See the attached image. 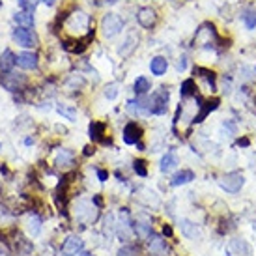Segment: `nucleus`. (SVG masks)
<instances>
[{
	"label": "nucleus",
	"mask_w": 256,
	"mask_h": 256,
	"mask_svg": "<svg viewBox=\"0 0 256 256\" xmlns=\"http://www.w3.org/2000/svg\"><path fill=\"white\" fill-rule=\"evenodd\" d=\"M118 96V83H110L105 88V98L107 99H114Z\"/></svg>",
	"instance_id": "29"
},
{
	"label": "nucleus",
	"mask_w": 256,
	"mask_h": 256,
	"mask_svg": "<svg viewBox=\"0 0 256 256\" xmlns=\"http://www.w3.org/2000/svg\"><path fill=\"white\" fill-rule=\"evenodd\" d=\"M169 105V92L167 90H159L157 94H154V98L150 99V112L154 114H165Z\"/></svg>",
	"instance_id": "6"
},
{
	"label": "nucleus",
	"mask_w": 256,
	"mask_h": 256,
	"mask_svg": "<svg viewBox=\"0 0 256 256\" xmlns=\"http://www.w3.org/2000/svg\"><path fill=\"white\" fill-rule=\"evenodd\" d=\"M140 137H142V129L135 122H129L123 127V140H125V144H137L140 140Z\"/></svg>",
	"instance_id": "10"
},
{
	"label": "nucleus",
	"mask_w": 256,
	"mask_h": 256,
	"mask_svg": "<svg viewBox=\"0 0 256 256\" xmlns=\"http://www.w3.org/2000/svg\"><path fill=\"white\" fill-rule=\"evenodd\" d=\"M187 68V58L183 56V58H180V62H178V71H183Z\"/></svg>",
	"instance_id": "33"
},
{
	"label": "nucleus",
	"mask_w": 256,
	"mask_h": 256,
	"mask_svg": "<svg viewBox=\"0 0 256 256\" xmlns=\"http://www.w3.org/2000/svg\"><path fill=\"white\" fill-rule=\"evenodd\" d=\"M123 28V21L120 15L116 13H107L103 19H101V30H103V36L105 37H114L116 34H120Z\"/></svg>",
	"instance_id": "2"
},
{
	"label": "nucleus",
	"mask_w": 256,
	"mask_h": 256,
	"mask_svg": "<svg viewBox=\"0 0 256 256\" xmlns=\"http://www.w3.org/2000/svg\"><path fill=\"white\" fill-rule=\"evenodd\" d=\"M219 183L226 193H239L241 187H243V183H245V178L239 174V172H230V174L222 176V178L219 180Z\"/></svg>",
	"instance_id": "3"
},
{
	"label": "nucleus",
	"mask_w": 256,
	"mask_h": 256,
	"mask_svg": "<svg viewBox=\"0 0 256 256\" xmlns=\"http://www.w3.org/2000/svg\"><path fill=\"white\" fill-rule=\"evenodd\" d=\"M19 8L23 10V12H34V8H36V0H19Z\"/></svg>",
	"instance_id": "30"
},
{
	"label": "nucleus",
	"mask_w": 256,
	"mask_h": 256,
	"mask_svg": "<svg viewBox=\"0 0 256 256\" xmlns=\"http://www.w3.org/2000/svg\"><path fill=\"white\" fill-rule=\"evenodd\" d=\"M247 144H249V140H247V138H243V140L239 138V146H247Z\"/></svg>",
	"instance_id": "36"
},
{
	"label": "nucleus",
	"mask_w": 256,
	"mask_h": 256,
	"mask_svg": "<svg viewBox=\"0 0 256 256\" xmlns=\"http://www.w3.org/2000/svg\"><path fill=\"white\" fill-rule=\"evenodd\" d=\"M137 21L138 25L144 26V28H152V26L157 23V15L152 8H140L137 13Z\"/></svg>",
	"instance_id": "9"
},
{
	"label": "nucleus",
	"mask_w": 256,
	"mask_h": 256,
	"mask_svg": "<svg viewBox=\"0 0 256 256\" xmlns=\"http://www.w3.org/2000/svg\"><path fill=\"white\" fill-rule=\"evenodd\" d=\"M135 172H137V174H138V176H142V178H144V176H148V171H146V163H144V161H135Z\"/></svg>",
	"instance_id": "31"
},
{
	"label": "nucleus",
	"mask_w": 256,
	"mask_h": 256,
	"mask_svg": "<svg viewBox=\"0 0 256 256\" xmlns=\"http://www.w3.org/2000/svg\"><path fill=\"white\" fill-rule=\"evenodd\" d=\"M163 234H165V236H172V228L165 224V228H163Z\"/></svg>",
	"instance_id": "34"
},
{
	"label": "nucleus",
	"mask_w": 256,
	"mask_h": 256,
	"mask_svg": "<svg viewBox=\"0 0 256 256\" xmlns=\"http://www.w3.org/2000/svg\"><path fill=\"white\" fill-rule=\"evenodd\" d=\"M135 230L138 232L140 236L146 238V236H150V232H152V224H150V222H137V224H135Z\"/></svg>",
	"instance_id": "28"
},
{
	"label": "nucleus",
	"mask_w": 256,
	"mask_h": 256,
	"mask_svg": "<svg viewBox=\"0 0 256 256\" xmlns=\"http://www.w3.org/2000/svg\"><path fill=\"white\" fill-rule=\"evenodd\" d=\"M58 112L62 116H66L68 120H71V122H75V118H77V110L73 107H68V105H58Z\"/></svg>",
	"instance_id": "27"
},
{
	"label": "nucleus",
	"mask_w": 256,
	"mask_h": 256,
	"mask_svg": "<svg viewBox=\"0 0 256 256\" xmlns=\"http://www.w3.org/2000/svg\"><path fill=\"white\" fill-rule=\"evenodd\" d=\"M167 68H169V62H167V58H163V56H155L154 60L150 62V69H152V73L157 75V77L167 73Z\"/></svg>",
	"instance_id": "14"
},
{
	"label": "nucleus",
	"mask_w": 256,
	"mask_h": 256,
	"mask_svg": "<svg viewBox=\"0 0 256 256\" xmlns=\"http://www.w3.org/2000/svg\"><path fill=\"white\" fill-rule=\"evenodd\" d=\"M13 39L17 41V45L25 47V49H32L36 47L37 39H36V34L32 30H28L26 26H19L13 30Z\"/></svg>",
	"instance_id": "4"
},
{
	"label": "nucleus",
	"mask_w": 256,
	"mask_h": 256,
	"mask_svg": "<svg viewBox=\"0 0 256 256\" xmlns=\"http://www.w3.org/2000/svg\"><path fill=\"white\" fill-rule=\"evenodd\" d=\"M0 256H10V255H8V251H6V249H2V251H0Z\"/></svg>",
	"instance_id": "37"
},
{
	"label": "nucleus",
	"mask_w": 256,
	"mask_h": 256,
	"mask_svg": "<svg viewBox=\"0 0 256 256\" xmlns=\"http://www.w3.org/2000/svg\"><path fill=\"white\" fill-rule=\"evenodd\" d=\"M13 19H15V23L21 26H34V15L30 12H19L13 15Z\"/></svg>",
	"instance_id": "20"
},
{
	"label": "nucleus",
	"mask_w": 256,
	"mask_h": 256,
	"mask_svg": "<svg viewBox=\"0 0 256 256\" xmlns=\"http://www.w3.org/2000/svg\"><path fill=\"white\" fill-rule=\"evenodd\" d=\"M137 43H138V36H137V34H129L127 39L123 41V45L120 47V54H122V56H129V54L133 52Z\"/></svg>",
	"instance_id": "16"
},
{
	"label": "nucleus",
	"mask_w": 256,
	"mask_h": 256,
	"mask_svg": "<svg viewBox=\"0 0 256 256\" xmlns=\"http://www.w3.org/2000/svg\"><path fill=\"white\" fill-rule=\"evenodd\" d=\"M41 2H43V4H47V6H52L56 0H41Z\"/></svg>",
	"instance_id": "35"
},
{
	"label": "nucleus",
	"mask_w": 256,
	"mask_h": 256,
	"mask_svg": "<svg viewBox=\"0 0 256 256\" xmlns=\"http://www.w3.org/2000/svg\"><path fill=\"white\" fill-rule=\"evenodd\" d=\"M17 66L23 69H36L37 54L36 52H19L17 54Z\"/></svg>",
	"instance_id": "11"
},
{
	"label": "nucleus",
	"mask_w": 256,
	"mask_h": 256,
	"mask_svg": "<svg viewBox=\"0 0 256 256\" xmlns=\"http://www.w3.org/2000/svg\"><path fill=\"white\" fill-rule=\"evenodd\" d=\"M103 2H105V4H116L118 0H103Z\"/></svg>",
	"instance_id": "38"
},
{
	"label": "nucleus",
	"mask_w": 256,
	"mask_h": 256,
	"mask_svg": "<svg viewBox=\"0 0 256 256\" xmlns=\"http://www.w3.org/2000/svg\"><path fill=\"white\" fill-rule=\"evenodd\" d=\"M98 178H99V182H105V180L109 178V172L103 171V169H99V171H98Z\"/></svg>",
	"instance_id": "32"
},
{
	"label": "nucleus",
	"mask_w": 256,
	"mask_h": 256,
	"mask_svg": "<svg viewBox=\"0 0 256 256\" xmlns=\"http://www.w3.org/2000/svg\"><path fill=\"white\" fill-rule=\"evenodd\" d=\"M25 83H26V79L21 73H12V71H8L6 75L0 77V85L4 86L6 90H10V92L21 90V88L25 86Z\"/></svg>",
	"instance_id": "5"
},
{
	"label": "nucleus",
	"mask_w": 256,
	"mask_h": 256,
	"mask_svg": "<svg viewBox=\"0 0 256 256\" xmlns=\"http://www.w3.org/2000/svg\"><path fill=\"white\" fill-rule=\"evenodd\" d=\"M178 167V157L172 154V152H169L165 157L161 159V172H171L174 171Z\"/></svg>",
	"instance_id": "17"
},
{
	"label": "nucleus",
	"mask_w": 256,
	"mask_h": 256,
	"mask_svg": "<svg viewBox=\"0 0 256 256\" xmlns=\"http://www.w3.org/2000/svg\"><path fill=\"white\" fill-rule=\"evenodd\" d=\"M217 105H219V101L217 99H213V101H209V103H206V105H202V110H200V114H196L195 116V122L196 123H200L204 118H206L207 114L211 112V110H215L217 109Z\"/></svg>",
	"instance_id": "21"
},
{
	"label": "nucleus",
	"mask_w": 256,
	"mask_h": 256,
	"mask_svg": "<svg viewBox=\"0 0 256 256\" xmlns=\"http://www.w3.org/2000/svg\"><path fill=\"white\" fill-rule=\"evenodd\" d=\"M85 249V241L79 236H69L62 245V255L64 256H79Z\"/></svg>",
	"instance_id": "7"
},
{
	"label": "nucleus",
	"mask_w": 256,
	"mask_h": 256,
	"mask_svg": "<svg viewBox=\"0 0 256 256\" xmlns=\"http://www.w3.org/2000/svg\"><path fill=\"white\" fill-rule=\"evenodd\" d=\"M228 256H251V245L245 239H230L226 245Z\"/></svg>",
	"instance_id": "8"
},
{
	"label": "nucleus",
	"mask_w": 256,
	"mask_h": 256,
	"mask_svg": "<svg viewBox=\"0 0 256 256\" xmlns=\"http://www.w3.org/2000/svg\"><path fill=\"white\" fill-rule=\"evenodd\" d=\"M79 256H92V255H79Z\"/></svg>",
	"instance_id": "39"
},
{
	"label": "nucleus",
	"mask_w": 256,
	"mask_h": 256,
	"mask_svg": "<svg viewBox=\"0 0 256 256\" xmlns=\"http://www.w3.org/2000/svg\"><path fill=\"white\" fill-rule=\"evenodd\" d=\"M180 228H182L183 232V236L185 238H189V239H196L198 238V226H196L195 222H191V221H180Z\"/></svg>",
	"instance_id": "15"
},
{
	"label": "nucleus",
	"mask_w": 256,
	"mask_h": 256,
	"mask_svg": "<svg viewBox=\"0 0 256 256\" xmlns=\"http://www.w3.org/2000/svg\"><path fill=\"white\" fill-rule=\"evenodd\" d=\"M26 228H28V232H30V236H37V234L41 232V219H39V215H36V213L28 215Z\"/></svg>",
	"instance_id": "18"
},
{
	"label": "nucleus",
	"mask_w": 256,
	"mask_h": 256,
	"mask_svg": "<svg viewBox=\"0 0 256 256\" xmlns=\"http://www.w3.org/2000/svg\"><path fill=\"white\" fill-rule=\"evenodd\" d=\"M56 165L58 167H69V165H73V154L69 150H62L60 154H58V157H56Z\"/></svg>",
	"instance_id": "23"
},
{
	"label": "nucleus",
	"mask_w": 256,
	"mask_h": 256,
	"mask_svg": "<svg viewBox=\"0 0 256 256\" xmlns=\"http://www.w3.org/2000/svg\"><path fill=\"white\" fill-rule=\"evenodd\" d=\"M103 131H105V123H99V122L90 123V137H92L94 140H99L101 135H103Z\"/></svg>",
	"instance_id": "24"
},
{
	"label": "nucleus",
	"mask_w": 256,
	"mask_h": 256,
	"mask_svg": "<svg viewBox=\"0 0 256 256\" xmlns=\"http://www.w3.org/2000/svg\"><path fill=\"white\" fill-rule=\"evenodd\" d=\"M150 81H148L146 77H137V81H135V94L137 96H144L148 90H150Z\"/></svg>",
	"instance_id": "22"
},
{
	"label": "nucleus",
	"mask_w": 256,
	"mask_h": 256,
	"mask_svg": "<svg viewBox=\"0 0 256 256\" xmlns=\"http://www.w3.org/2000/svg\"><path fill=\"white\" fill-rule=\"evenodd\" d=\"M150 251L154 253V255H159L163 256L167 253V243H165V239L161 238V236H150Z\"/></svg>",
	"instance_id": "13"
},
{
	"label": "nucleus",
	"mask_w": 256,
	"mask_h": 256,
	"mask_svg": "<svg viewBox=\"0 0 256 256\" xmlns=\"http://www.w3.org/2000/svg\"><path fill=\"white\" fill-rule=\"evenodd\" d=\"M66 30L71 32V34H77V36H81L83 32H88V30H90V17H88L85 12L77 10V12H73L69 17H68V21H66Z\"/></svg>",
	"instance_id": "1"
},
{
	"label": "nucleus",
	"mask_w": 256,
	"mask_h": 256,
	"mask_svg": "<svg viewBox=\"0 0 256 256\" xmlns=\"http://www.w3.org/2000/svg\"><path fill=\"white\" fill-rule=\"evenodd\" d=\"M15 64H17V56L10 49H6L2 52V56H0V69L8 73V71H12Z\"/></svg>",
	"instance_id": "12"
},
{
	"label": "nucleus",
	"mask_w": 256,
	"mask_h": 256,
	"mask_svg": "<svg viewBox=\"0 0 256 256\" xmlns=\"http://www.w3.org/2000/svg\"><path fill=\"white\" fill-rule=\"evenodd\" d=\"M180 94H182L183 98H187V96H193V94H195V81H193V79H187V81H183L182 88H180Z\"/></svg>",
	"instance_id": "26"
},
{
	"label": "nucleus",
	"mask_w": 256,
	"mask_h": 256,
	"mask_svg": "<svg viewBox=\"0 0 256 256\" xmlns=\"http://www.w3.org/2000/svg\"><path fill=\"white\" fill-rule=\"evenodd\" d=\"M241 19H243L245 26H247L249 30L256 28V12H253V10H247V12L241 15Z\"/></svg>",
	"instance_id": "25"
},
{
	"label": "nucleus",
	"mask_w": 256,
	"mask_h": 256,
	"mask_svg": "<svg viewBox=\"0 0 256 256\" xmlns=\"http://www.w3.org/2000/svg\"><path fill=\"white\" fill-rule=\"evenodd\" d=\"M193 180H195V174H193V172L191 171H182L172 178V185H174V187H178V185H185V183L193 182Z\"/></svg>",
	"instance_id": "19"
}]
</instances>
